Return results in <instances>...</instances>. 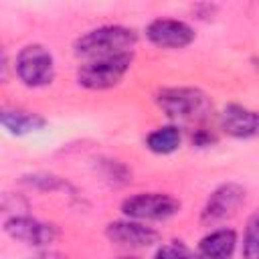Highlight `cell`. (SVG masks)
Wrapping results in <instances>:
<instances>
[{
    "label": "cell",
    "instance_id": "cell-9",
    "mask_svg": "<svg viewBox=\"0 0 259 259\" xmlns=\"http://www.w3.org/2000/svg\"><path fill=\"white\" fill-rule=\"evenodd\" d=\"M105 237L121 247H150L160 241V233L156 229L134 219H119L107 223Z\"/></svg>",
    "mask_w": 259,
    "mask_h": 259
},
{
    "label": "cell",
    "instance_id": "cell-12",
    "mask_svg": "<svg viewBox=\"0 0 259 259\" xmlns=\"http://www.w3.org/2000/svg\"><path fill=\"white\" fill-rule=\"evenodd\" d=\"M0 121L4 125V130H8L14 136H26L30 132H36L40 127H45V117L32 111H24V109H8L4 107L0 113Z\"/></svg>",
    "mask_w": 259,
    "mask_h": 259
},
{
    "label": "cell",
    "instance_id": "cell-5",
    "mask_svg": "<svg viewBox=\"0 0 259 259\" xmlns=\"http://www.w3.org/2000/svg\"><path fill=\"white\" fill-rule=\"evenodd\" d=\"M180 210V200L166 192H138L121 202V212L125 219L140 223L146 221H166Z\"/></svg>",
    "mask_w": 259,
    "mask_h": 259
},
{
    "label": "cell",
    "instance_id": "cell-10",
    "mask_svg": "<svg viewBox=\"0 0 259 259\" xmlns=\"http://www.w3.org/2000/svg\"><path fill=\"white\" fill-rule=\"evenodd\" d=\"M221 130L239 140L259 138V111L239 103H229L219 117Z\"/></svg>",
    "mask_w": 259,
    "mask_h": 259
},
{
    "label": "cell",
    "instance_id": "cell-7",
    "mask_svg": "<svg viewBox=\"0 0 259 259\" xmlns=\"http://www.w3.org/2000/svg\"><path fill=\"white\" fill-rule=\"evenodd\" d=\"M4 233L20 243L32 245V247H45L51 245L59 237V229L53 223L38 221L28 214H12L4 221Z\"/></svg>",
    "mask_w": 259,
    "mask_h": 259
},
{
    "label": "cell",
    "instance_id": "cell-4",
    "mask_svg": "<svg viewBox=\"0 0 259 259\" xmlns=\"http://www.w3.org/2000/svg\"><path fill=\"white\" fill-rule=\"evenodd\" d=\"M14 75L30 89L51 85L55 79V59L51 51L38 42L22 47L14 59Z\"/></svg>",
    "mask_w": 259,
    "mask_h": 259
},
{
    "label": "cell",
    "instance_id": "cell-16",
    "mask_svg": "<svg viewBox=\"0 0 259 259\" xmlns=\"http://www.w3.org/2000/svg\"><path fill=\"white\" fill-rule=\"evenodd\" d=\"M154 259H192V257H190V253H188L182 245L170 243V245H162V247L156 251Z\"/></svg>",
    "mask_w": 259,
    "mask_h": 259
},
{
    "label": "cell",
    "instance_id": "cell-8",
    "mask_svg": "<svg viewBox=\"0 0 259 259\" xmlns=\"http://www.w3.org/2000/svg\"><path fill=\"white\" fill-rule=\"evenodd\" d=\"M146 36L160 49H184L194 40V28L178 18H156L146 26Z\"/></svg>",
    "mask_w": 259,
    "mask_h": 259
},
{
    "label": "cell",
    "instance_id": "cell-1",
    "mask_svg": "<svg viewBox=\"0 0 259 259\" xmlns=\"http://www.w3.org/2000/svg\"><path fill=\"white\" fill-rule=\"evenodd\" d=\"M138 42V32L123 24H105L87 30L73 42V51L83 59H103L111 55L132 53Z\"/></svg>",
    "mask_w": 259,
    "mask_h": 259
},
{
    "label": "cell",
    "instance_id": "cell-2",
    "mask_svg": "<svg viewBox=\"0 0 259 259\" xmlns=\"http://www.w3.org/2000/svg\"><path fill=\"white\" fill-rule=\"evenodd\" d=\"M154 99L156 105L176 121L204 119L212 109L208 95L196 87H164Z\"/></svg>",
    "mask_w": 259,
    "mask_h": 259
},
{
    "label": "cell",
    "instance_id": "cell-11",
    "mask_svg": "<svg viewBox=\"0 0 259 259\" xmlns=\"http://www.w3.org/2000/svg\"><path fill=\"white\" fill-rule=\"evenodd\" d=\"M237 249V233L229 227L212 229L198 241V259H231Z\"/></svg>",
    "mask_w": 259,
    "mask_h": 259
},
{
    "label": "cell",
    "instance_id": "cell-15",
    "mask_svg": "<svg viewBox=\"0 0 259 259\" xmlns=\"http://www.w3.org/2000/svg\"><path fill=\"white\" fill-rule=\"evenodd\" d=\"M22 182L36 188V190H63V192H73V186L55 174H47V172H34V174H26L22 176Z\"/></svg>",
    "mask_w": 259,
    "mask_h": 259
},
{
    "label": "cell",
    "instance_id": "cell-3",
    "mask_svg": "<svg viewBox=\"0 0 259 259\" xmlns=\"http://www.w3.org/2000/svg\"><path fill=\"white\" fill-rule=\"evenodd\" d=\"M132 61H134V53H121V55L87 61L77 69V83L91 91H103L115 87L130 71Z\"/></svg>",
    "mask_w": 259,
    "mask_h": 259
},
{
    "label": "cell",
    "instance_id": "cell-18",
    "mask_svg": "<svg viewBox=\"0 0 259 259\" xmlns=\"http://www.w3.org/2000/svg\"><path fill=\"white\" fill-rule=\"evenodd\" d=\"M30 259H67L63 253H59V251H53V249H47V251H40V253H36L34 257H30Z\"/></svg>",
    "mask_w": 259,
    "mask_h": 259
},
{
    "label": "cell",
    "instance_id": "cell-17",
    "mask_svg": "<svg viewBox=\"0 0 259 259\" xmlns=\"http://www.w3.org/2000/svg\"><path fill=\"white\" fill-rule=\"evenodd\" d=\"M214 142V136L208 134L206 130H198L194 136H192V144L198 146V148H204V146H210Z\"/></svg>",
    "mask_w": 259,
    "mask_h": 259
},
{
    "label": "cell",
    "instance_id": "cell-19",
    "mask_svg": "<svg viewBox=\"0 0 259 259\" xmlns=\"http://www.w3.org/2000/svg\"><path fill=\"white\" fill-rule=\"evenodd\" d=\"M117 259H138V257H134V255H123V257H117Z\"/></svg>",
    "mask_w": 259,
    "mask_h": 259
},
{
    "label": "cell",
    "instance_id": "cell-6",
    "mask_svg": "<svg viewBox=\"0 0 259 259\" xmlns=\"http://www.w3.org/2000/svg\"><path fill=\"white\" fill-rule=\"evenodd\" d=\"M243 202H245V188L237 182H225V184L217 186L210 192V196L206 198V202L200 210V223L217 225V223L233 217Z\"/></svg>",
    "mask_w": 259,
    "mask_h": 259
},
{
    "label": "cell",
    "instance_id": "cell-13",
    "mask_svg": "<svg viewBox=\"0 0 259 259\" xmlns=\"http://www.w3.org/2000/svg\"><path fill=\"white\" fill-rule=\"evenodd\" d=\"M182 134L178 125H162L146 136V148L154 154H172L180 148Z\"/></svg>",
    "mask_w": 259,
    "mask_h": 259
},
{
    "label": "cell",
    "instance_id": "cell-14",
    "mask_svg": "<svg viewBox=\"0 0 259 259\" xmlns=\"http://www.w3.org/2000/svg\"><path fill=\"white\" fill-rule=\"evenodd\" d=\"M243 259H259V208L253 210L245 223Z\"/></svg>",
    "mask_w": 259,
    "mask_h": 259
}]
</instances>
